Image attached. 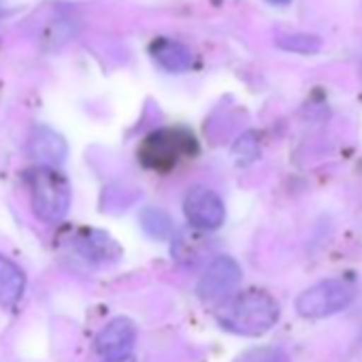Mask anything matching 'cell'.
<instances>
[{"label": "cell", "instance_id": "obj_3", "mask_svg": "<svg viewBox=\"0 0 362 362\" xmlns=\"http://www.w3.org/2000/svg\"><path fill=\"white\" fill-rule=\"evenodd\" d=\"M199 151L194 134L186 128H160L147 134L139 147V160L145 168L168 173L181 160L192 158Z\"/></svg>", "mask_w": 362, "mask_h": 362}, {"label": "cell", "instance_id": "obj_2", "mask_svg": "<svg viewBox=\"0 0 362 362\" xmlns=\"http://www.w3.org/2000/svg\"><path fill=\"white\" fill-rule=\"evenodd\" d=\"M30 205L41 222H60L71 209V184L54 166H37L28 173Z\"/></svg>", "mask_w": 362, "mask_h": 362}, {"label": "cell", "instance_id": "obj_6", "mask_svg": "<svg viewBox=\"0 0 362 362\" xmlns=\"http://www.w3.org/2000/svg\"><path fill=\"white\" fill-rule=\"evenodd\" d=\"M184 214L197 230H218L226 218L222 199L205 186H194L188 190L184 199Z\"/></svg>", "mask_w": 362, "mask_h": 362}, {"label": "cell", "instance_id": "obj_14", "mask_svg": "<svg viewBox=\"0 0 362 362\" xmlns=\"http://www.w3.org/2000/svg\"><path fill=\"white\" fill-rule=\"evenodd\" d=\"M105 362H136L134 356H126V358H119V360H105Z\"/></svg>", "mask_w": 362, "mask_h": 362}, {"label": "cell", "instance_id": "obj_10", "mask_svg": "<svg viewBox=\"0 0 362 362\" xmlns=\"http://www.w3.org/2000/svg\"><path fill=\"white\" fill-rule=\"evenodd\" d=\"M26 292L24 271L5 254H0V305L5 309H16Z\"/></svg>", "mask_w": 362, "mask_h": 362}, {"label": "cell", "instance_id": "obj_4", "mask_svg": "<svg viewBox=\"0 0 362 362\" xmlns=\"http://www.w3.org/2000/svg\"><path fill=\"white\" fill-rule=\"evenodd\" d=\"M356 296V288L347 279H324L305 292L298 294L296 298V311L303 317L309 320H320L334 315L351 305Z\"/></svg>", "mask_w": 362, "mask_h": 362}, {"label": "cell", "instance_id": "obj_13", "mask_svg": "<svg viewBox=\"0 0 362 362\" xmlns=\"http://www.w3.org/2000/svg\"><path fill=\"white\" fill-rule=\"evenodd\" d=\"M235 156L241 158V162H250L258 156V147H256V141L252 139V134H245L237 145H235Z\"/></svg>", "mask_w": 362, "mask_h": 362}, {"label": "cell", "instance_id": "obj_15", "mask_svg": "<svg viewBox=\"0 0 362 362\" xmlns=\"http://www.w3.org/2000/svg\"><path fill=\"white\" fill-rule=\"evenodd\" d=\"M269 3H275V5H288L290 0H269Z\"/></svg>", "mask_w": 362, "mask_h": 362}, {"label": "cell", "instance_id": "obj_5", "mask_svg": "<svg viewBox=\"0 0 362 362\" xmlns=\"http://www.w3.org/2000/svg\"><path fill=\"white\" fill-rule=\"evenodd\" d=\"M241 267L237 264L235 258L230 256H218L205 271V275L201 277L199 286H197V294L205 305H214V307H222L224 303H228L239 284H241Z\"/></svg>", "mask_w": 362, "mask_h": 362}, {"label": "cell", "instance_id": "obj_7", "mask_svg": "<svg viewBox=\"0 0 362 362\" xmlns=\"http://www.w3.org/2000/svg\"><path fill=\"white\" fill-rule=\"evenodd\" d=\"M136 341V326L128 317L111 320L96 337V351L105 360H119L132 356V347Z\"/></svg>", "mask_w": 362, "mask_h": 362}, {"label": "cell", "instance_id": "obj_9", "mask_svg": "<svg viewBox=\"0 0 362 362\" xmlns=\"http://www.w3.org/2000/svg\"><path fill=\"white\" fill-rule=\"evenodd\" d=\"M75 250L90 262H111L119 258V247L117 243L100 230H83L77 239H75Z\"/></svg>", "mask_w": 362, "mask_h": 362}, {"label": "cell", "instance_id": "obj_1", "mask_svg": "<svg viewBox=\"0 0 362 362\" xmlns=\"http://www.w3.org/2000/svg\"><path fill=\"white\" fill-rule=\"evenodd\" d=\"M218 320L230 332L243 337H260L277 324L279 305L264 290H247L224 303L220 307Z\"/></svg>", "mask_w": 362, "mask_h": 362}, {"label": "cell", "instance_id": "obj_11", "mask_svg": "<svg viewBox=\"0 0 362 362\" xmlns=\"http://www.w3.org/2000/svg\"><path fill=\"white\" fill-rule=\"evenodd\" d=\"M151 56L160 66H164L170 73H184L192 66L194 56L192 52L184 45L170 39H160L151 45Z\"/></svg>", "mask_w": 362, "mask_h": 362}, {"label": "cell", "instance_id": "obj_12", "mask_svg": "<svg viewBox=\"0 0 362 362\" xmlns=\"http://www.w3.org/2000/svg\"><path fill=\"white\" fill-rule=\"evenodd\" d=\"M139 218H141V226H143L145 235H149L151 239H166L173 230V226H170L173 222L162 209L145 207Z\"/></svg>", "mask_w": 362, "mask_h": 362}, {"label": "cell", "instance_id": "obj_8", "mask_svg": "<svg viewBox=\"0 0 362 362\" xmlns=\"http://www.w3.org/2000/svg\"><path fill=\"white\" fill-rule=\"evenodd\" d=\"M28 151L39 162V166H58L66 160L69 145L60 132L49 126H37L28 139Z\"/></svg>", "mask_w": 362, "mask_h": 362}]
</instances>
